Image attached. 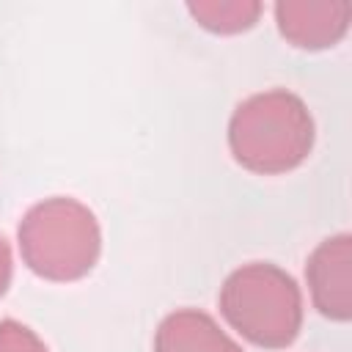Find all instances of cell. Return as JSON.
Segmentation results:
<instances>
[{
  "mask_svg": "<svg viewBox=\"0 0 352 352\" xmlns=\"http://www.w3.org/2000/svg\"><path fill=\"white\" fill-rule=\"evenodd\" d=\"M314 138L316 129L305 102L286 88L248 96L228 121V148L234 160L261 176L302 165L314 148Z\"/></svg>",
  "mask_w": 352,
  "mask_h": 352,
  "instance_id": "cell-1",
  "label": "cell"
},
{
  "mask_svg": "<svg viewBox=\"0 0 352 352\" xmlns=\"http://www.w3.org/2000/svg\"><path fill=\"white\" fill-rule=\"evenodd\" d=\"M11 272H14L11 248H8V242H6L3 234H0V297L6 294V289H8V283H11Z\"/></svg>",
  "mask_w": 352,
  "mask_h": 352,
  "instance_id": "cell-9",
  "label": "cell"
},
{
  "mask_svg": "<svg viewBox=\"0 0 352 352\" xmlns=\"http://www.w3.org/2000/svg\"><path fill=\"white\" fill-rule=\"evenodd\" d=\"M305 280L314 308L333 319L349 322L352 316V236L336 234L322 239L305 264Z\"/></svg>",
  "mask_w": 352,
  "mask_h": 352,
  "instance_id": "cell-4",
  "label": "cell"
},
{
  "mask_svg": "<svg viewBox=\"0 0 352 352\" xmlns=\"http://www.w3.org/2000/svg\"><path fill=\"white\" fill-rule=\"evenodd\" d=\"M0 352H50V349L28 324L16 319H3L0 322Z\"/></svg>",
  "mask_w": 352,
  "mask_h": 352,
  "instance_id": "cell-8",
  "label": "cell"
},
{
  "mask_svg": "<svg viewBox=\"0 0 352 352\" xmlns=\"http://www.w3.org/2000/svg\"><path fill=\"white\" fill-rule=\"evenodd\" d=\"M352 6L346 0H280L275 22L280 36L300 50H327L349 30Z\"/></svg>",
  "mask_w": 352,
  "mask_h": 352,
  "instance_id": "cell-5",
  "label": "cell"
},
{
  "mask_svg": "<svg viewBox=\"0 0 352 352\" xmlns=\"http://www.w3.org/2000/svg\"><path fill=\"white\" fill-rule=\"evenodd\" d=\"M19 253L30 272L44 280H80L102 253L96 214L69 195L44 198L25 212L16 228Z\"/></svg>",
  "mask_w": 352,
  "mask_h": 352,
  "instance_id": "cell-2",
  "label": "cell"
},
{
  "mask_svg": "<svg viewBox=\"0 0 352 352\" xmlns=\"http://www.w3.org/2000/svg\"><path fill=\"white\" fill-rule=\"evenodd\" d=\"M261 3L258 0H190L187 11L190 16L220 36H231V33H242L250 30L258 16H261Z\"/></svg>",
  "mask_w": 352,
  "mask_h": 352,
  "instance_id": "cell-7",
  "label": "cell"
},
{
  "mask_svg": "<svg viewBox=\"0 0 352 352\" xmlns=\"http://www.w3.org/2000/svg\"><path fill=\"white\" fill-rule=\"evenodd\" d=\"M220 314L250 344L289 346L302 327V294L297 280L270 261L234 270L220 286Z\"/></svg>",
  "mask_w": 352,
  "mask_h": 352,
  "instance_id": "cell-3",
  "label": "cell"
},
{
  "mask_svg": "<svg viewBox=\"0 0 352 352\" xmlns=\"http://www.w3.org/2000/svg\"><path fill=\"white\" fill-rule=\"evenodd\" d=\"M154 352H242V346L220 330L209 314L198 308H179L160 322L154 333Z\"/></svg>",
  "mask_w": 352,
  "mask_h": 352,
  "instance_id": "cell-6",
  "label": "cell"
}]
</instances>
